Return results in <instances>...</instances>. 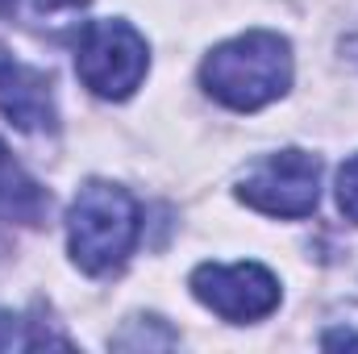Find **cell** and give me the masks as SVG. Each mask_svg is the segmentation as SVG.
I'll use <instances>...</instances> for the list:
<instances>
[{
  "label": "cell",
  "mask_w": 358,
  "mask_h": 354,
  "mask_svg": "<svg viewBox=\"0 0 358 354\" xmlns=\"http://www.w3.org/2000/svg\"><path fill=\"white\" fill-rule=\"evenodd\" d=\"M200 84L213 100L238 113H255L279 100L292 84V46L271 29H250L221 42L200 63Z\"/></svg>",
  "instance_id": "1"
},
{
  "label": "cell",
  "mask_w": 358,
  "mask_h": 354,
  "mask_svg": "<svg viewBox=\"0 0 358 354\" xmlns=\"http://www.w3.org/2000/svg\"><path fill=\"white\" fill-rule=\"evenodd\" d=\"M50 208V196L25 176L13 155L0 146V217L4 221H17V225H38Z\"/></svg>",
  "instance_id": "7"
},
{
  "label": "cell",
  "mask_w": 358,
  "mask_h": 354,
  "mask_svg": "<svg viewBox=\"0 0 358 354\" xmlns=\"http://www.w3.org/2000/svg\"><path fill=\"white\" fill-rule=\"evenodd\" d=\"M338 208L346 213V221L358 225V155L338 171Z\"/></svg>",
  "instance_id": "9"
},
{
  "label": "cell",
  "mask_w": 358,
  "mask_h": 354,
  "mask_svg": "<svg viewBox=\"0 0 358 354\" xmlns=\"http://www.w3.org/2000/svg\"><path fill=\"white\" fill-rule=\"evenodd\" d=\"M113 346L117 351H171V346H179V334H171L159 317H134L129 325H125V334H117L113 338Z\"/></svg>",
  "instance_id": "8"
},
{
  "label": "cell",
  "mask_w": 358,
  "mask_h": 354,
  "mask_svg": "<svg viewBox=\"0 0 358 354\" xmlns=\"http://www.w3.org/2000/svg\"><path fill=\"white\" fill-rule=\"evenodd\" d=\"M146 67H150L146 38L129 21H88L84 25L76 71L96 96L125 100L146 80Z\"/></svg>",
  "instance_id": "3"
},
{
  "label": "cell",
  "mask_w": 358,
  "mask_h": 354,
  "mask_svg": "<svg viewBox=\"0 0 358 354\" xmlns=\"http://www.w3.org/2000/svg\"><path fill=\"white\" fill-rule=\"evenodd\" d=\"M38 13H76V8H88V0H34Z\"/></svg>",
  "instance_id": "12"
},
{
  "label": "cell",
  "mask_w": 358,
  "mask_h": 354,
  "mask_svg": "<svg viewBox=\"0 0 358 354\" xmlns=\"http://www.w3.org/2000/svg\"><path fill=\"white\" fill-rule=\"evenodd\" d=\"M238 200L267 217H308L321 200V163L304 150H275L238 183Z\"/></svg>",
  "instance_id": "4"
},
{
  "label": "cell",
  "mask_w": 358,
  "mask_h": 354,
  "mask_svg": "<svg viewBox=\"0 0 358 354\" xmlns=\"http://www.w3.org/2000/svg\"><path fill=\"white\" fill-rule=\"evenodd\" d=\"M13 4H17V0H0V17H8V13H13Z\"/></svg>",
  "instance_id": "13"
},
{
  "label": "cell",
  "mask_w": 358,
  "mask_h": 354,
  "mask_svg": "<svg viewBox=\"0 0 358 354\" xmlns=\"http://www.w3.org/2000/svg\"><path fill=\"white\" fill-rule=\"evenodd\" d=\"M0 351H34V342L25 338V321L4 309H0Z\"/></svg>",
  "instance_id": "10"
},
{
  "label": "cell",
  "mask_w": 358,
  "mask_h": 354,
  "mask_svg": "<svg viewBox=\"0 0 358 354\" xmlns=\"http://www.w3.org/2000/svg\"><path fill=\"white\" fill-rule=\"evenodd\" d=\"M321 346H325V351H338V346H358V330H329V334L321 338Z\"/></svg>",
  "instance_id": "11"
},
{
  "label": "cell",
  "mask_w": 358,
  "mask_h": 354,
  "mask_svg": "<svg viewBox=\"0 0 358 354\" xmlns=\"http://www.w3.org/2000/svg\"><path fill=\"white\" fill-rule=\"evenodd\" d=\"M142 234V213L138 200L104 179H92L80 187L67 213V246L80 271L88 275H108L113 267L129 259L134 242Z\"/></svg>",
  "instance_id": "2"
},
{
  "label": "cell",
  "mask_w": 358,
  "mask_h": 354,
  "mask_svg": "<svg viewBox=\"0 0 358 354\" xmlns=\"http://www.w3.org/2000/svg\"><path fill=\"white\" fill-rule=\"evenodd\" d=\"M0 113L25 129V134H42L55 129V92L50 76L21 63L17 55L0 50Z\"/></svg>",
  "instance_id": "6"
},
{
  "label": "cell",
  "mask_w": 358,
  "mask_h": 354,
  "mask_svg": "<svg viewBox=\"0 0 358 354\" xmlns=\"http://www.w3.org/2000/svg\"><path fill=\"white\" fill-rule=\"evenodd\" d=\"M192 296L217 317L242 325L279 309V279L259 263H200L192 271Z\"/></svg>",
  "instance_id": "5"
}]
</instances>
